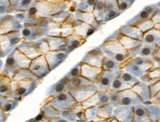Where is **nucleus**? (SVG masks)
Here are the masks:
<instances>
[{"mask_svg":"<svg viewBox=\"0 0 160 122\" xmlns=\"http://www.w3.org/2000/svg\"><path fill=\"white\" fill-rule=\"evenodd\" d=\"M12 80L13 98L18 101H22L24 98L31 95L42 81L29 68L19 69L13 76Z\"/></svg>","mask_w":160,"mask_h":122,"instance_id":"1","label":"nucleus"},{"mask_svg":"<svg viewBox=\"0 0 160 122\" xmlns=\"http://www.w3.org/2000/svg\"><path fill=\"white\" fill-rule=\"evenodd\" d=\"M66 5L58 0H37L30 8L28 13L33 17H50L65 9Z\"/></svg>","mask_w":160,"mask_h":122,"instance_id":"2","label":"nucleus"},{"mask_svg":"<svg viewBox=\"0 0 160 122\" xmlns=\"http://www.w3.org/2000/svg\"><path fill=\"white\" fill-rule=\"evenodd\" d=\"M32 60L17 47L7 56L2 72L13 79L15 73L22 68H29Z\"/></svg>","mask_w":160,"mask_h":122,"instance_id":"3","label":"nucleus"},{"mask_svg":"<svg viewBox=\"0 0 160 122\" xmlns=\"http://www.w3.org/2000/svg\"><path fill=\"white\" fill-rule=\"evenodd\" d=\"M17 47L31 60L50 51L48 43L44 37L32 41L22 40Z\"/></svg>","mask_w":160,"mask_h":122,"instance_id":"4","label":"nucleus"},{"mask_svg":"<svg viewBox=\"0 0 160 122\" xmlns=\"http://www.w3.org/2000/svg\"><path fill=\"white\" fill-rule=\"evenodd\" d=\"M22 41V38L20 30L0 35V58L7 56Z\"/></svg>","mask_w":160,"mask_h":122,"instance_id":"5","label":"nucleus"},{"mask_svg":"<svg viewBox=\"0 0 160 122\" xmlns=\"http://www.w3.org/2000/svg\"><path fill=\"white\" fill-rule=\"evenodd\" d=\"M76 104L77 101L72 96L68 90H65L62 93L55 95L50 101L49 105L53 106L58 111L62 113V112L69 110Z\"/></svg>","mask_w":160,"mask_h":122,"instance_id":"6","label":"nucleus"},{"mask_svg":"<svg viewBox=\"0 0 160 122\" xmlns=\"http://www.w3.org/2000/svg\"><path fill=\"white\" fill-rule=\"evenodd\" d=\"M29 69L39 79L42 80L46 76H48L51 72V69L46 60L45 54L39 56L35 59H32Z\"/></svg>","mask_w":160,"mask_h":122,"instance_id":"7","label":"nucleus"},{"mask_svg":"<svg viewBox=\"0 0 160 122\" xmlns=\"http://www.w3.org/2000/svg\"><path fill=\"white\" fill-rule=\"evenodd\" d=\"M69 93L71 94L72 96L78 103H82L90 96L93 95L98 90L97 87L92 85L79 86V87H70L68 89Z\"/></svg>","mask_w":160,"mask_h":122,"instance_id":"8","label":"nucleus"},{"mask_svg":"<svg viewBox=\"0 0 160 122\" xmlns=\"http://www.w3.org/2000/svg\"><path fill=\"white\" fill-rule=\"evenodd\" d=\"M22 27L23 24L17 20L14 15L9 13L0 15V35L19 31L22 28Z\"/></svg>","mask_w":160,"mask_h":122,"instance_id":"9","label":"nucleus"},{"mask_svg":"<svg viewBox=\"0 0 160 122\" xmlns=\"http://www.w3.org/2000/svg\"><path fill=\"white\" fill-rule=\"evenodd\" d=\"M20 31L22 40L27 41L39 39L45 36L43 30L38 24H23L22 28L20 30Z\"/></svg>","mask_w":160,"mask_h":122,"instance_id":"10","label":"nucleus"},{"mask_svg":"<svg viewBox=\"0 0 160 122\" xmlns=\"http://www.w3.org/2000/svg\"><path fill=\"white\" fill-rule=\"evenodd\" d=\"M70 53L67 51H49L45 54L51 71L57 68L68 57Z\"/></svg>","mask_w":160,"mask_h":122,"instance_id":"11","label":"nucleus"},{"mask_svg":"<svg viewBox=\"0 0 160 122\" xmlns=\"http://www.w3.org/2000/svg\"><path fill=\"white\" fill-rule=\"evenodd\" d=\"M104 53H105L102 49V47H97V48L88 52L81 62L89 64V65L95 66V67H102L103 58L105 57Z\"/></svg>","mask_w":160,"mask_h":122,"instance_id":"12","label":"nucleus"},{"mask_svg":"<svg viewBox=\"0 0 160 122\" xmlns=\"http://www.w3.org/2000/svg\"><path fill=\"white\" fill-rule=\"evenodd\" d=\"M12 81L11 77L5 73H0V95L6 98H13V91L12 88Z\"/></svg>","mask_w":160,"mask_h":122,"instance_id":"13","label":"nucleus"},{"mask_svg":"<svg viewBox=\"0 0 160 122\" xmlns=\"http://www.w3.org/2000/svg\"><path fill=\"white\" fill-rule=\"evenodd\" d=\"M73 31L76 34L81 36L84 38H87L94 33L96 29L88 24L80 21V20L76 19V21L73 22Z\"/></svg>","mask_w":160,"mask_h":122,"instance_id":"14","label":"nucleus"},{"mask_svg":"<svg viewBox=\"0 0 160 122\" xmlns=\"http://www.w3.org/2000/svg\"><path fill=\"white\" fill-rule=\"evenodd\" d=\"M48 43L50 51H66L67 40L66 37L56 36H45L44 37Z\"/></svg>","mask_w":160,"mask_h":122,"instance_id":"15","label":"nucleus"},{"mask_svg":"<svg viewBox=\"0 0 160 122\" xmlns=\"http://www.w3.org/2000/svg\"><path fill=\"white\" fill-rule=\"evenodd\" d=\"M102 71V67H95L89 64L81 62V76L93 82L98 77Z\"/></svg>","mask_w":160,"mask_h":122,"instance_id":"16","label":"nucleus"},{"mask_svg":"<svg viewBox=\"0 0 160 122\" xmlns=\"http://www.w3.org/2000/svg\"><path fill=\"white\" fill-rule=\"evenodd\" d=\"M70 85V79L67 76L63 77L62 79L59 80L58 82L51 86L46 91V95L51 96V95H55L57 94L65 91L68 89Z\"/></svg>","mask_w":160,"mask_h":122,"instance_id":"17","label":"nucleus"},{"mask_svg":"<svg viewBox=\"0 0 160 122\" xmlns=\"http://www.w3.org/2000/svg\"><path fill=\"white\" fill-rule=\"evenodd\" d=\"M120 14L117 0H105V13L104 22H108Z\"/></svg>","mask_w":160,"mask_h":122,"instance_id":"18","label":"nucleus"},{"mask_svg":"<svg viewBox=\"0 0 160 122\" xmlns=\"http://www.w3.org/2000/svg\"><path fill=\"white\" fill-rule=\"evenodd\" d=\"M75 16L76 19L88 24V25H91L92 27H94L96 30L99 28L100 23L96 19L93 12H83L77 10L75 13Z\"/></svg>","mask_w":160,"mask_h":122,"instance_id":"19","label":"nucleus"},{"mask_svg":"<svg viewBox=\"0 0 160 122\" xmlns=\"http://www.w3.org/2000/svg\"><path fill=\"white\" fill-rule=\"evenodd\" d=\"M113 75L111 71L102 70L95 81H93V83L97 82V85H95V86L97 87V89H99V88L104 89V88L109 87L110 85L112 83V81H113Z\"/></svg>","mask_w":160,"mask_h":122,"instance_id":"20","label":"nucleus"},{"mask_svg":"<svg viewBox=\"0 0 160 122\" xmlns=\"http://www.w3.org/2000/svg\"><path fill=\"white\" fill-rule=\"evenodd\" d=\"M13 12L26 11L31 8L37 0H9Z\"/></svg>","mask_w":160,"mask_h":122,"instance_id":"21","label":"nucleus"},{"mask_svg":"<svg viewBox=\"0 0 160 122\" xmlns=\"http://www.w3.org/2000/svg\"><path fill=\"white\" fill-rule=\"evenodd\" d=\"M67 40V50L66 51L71 53L72 51L79 47L85 41V38L77 34H71L66 37Z\"/></svg>","mask_w":160,"mask_h":122,"instance_id":"22","label":"nucleus"},{"mask_svg":"<svg viewBox=\"0 0 160 122\" xmlns=\"http://www.w3.org/2000/svg\"><path fill=\"white\" fill-rule=\"evenodd\" d=\"M93 13L99 23H103L105 13V0H97Z\"/></svg>","mask_w":160,"mask_h":122,"instance_id":"23","label":"nucleus"},{"mask_svg":"<svg viewBox=\"0 0 160 122\" xmlns=\"http://www.w3.org/2000/svg\"><path fill=\"white\" fill-rule=\"evenodd\" d=\"M97 0H80L77 10L83 12H93Z\"/></svg>","mask_w":160,"mask_h":122,"instance_id":"24","label":"nucleus"},{"mask_svg":"<svg viewBox=\"0 0 160 122\" xmlns=\"http://www.w3.org/2000/svg\"><path fill=\"white\" fill-rule=\"evenodd\" d=\"M93 84V81H90L86 78L83 77L82 76H79L73 79H70V87H79V86H84V85H88Z\"/></svg>","mask_w":160,"mask_h":122,"instance_id":"25","label":"nucleus"},{"mask_svg":"<svg viewBox=\"0 0 160 122\" xmlns=\"http://www.w3.org/2000/svg\"><path fill=\"white\" fill-rule=\"evenodd\" d=\"M18 105H19V101L17 100L14 99L13 98H8L1 110H2L5 113H11L18 107Z\"/></svg>","mask_w":160,"mask_h":122,"instance_id":"26","label":"nucleus"},{"mask_svg":"<svg viewBox=\"0 0 160 122\" xmlns=\"http://www.w3.org/2000/svg\"><path fill=\"white\" fill-rule=\"evenodd\" d=\"M42 112L45 113L48 118H59L60 112L51 105H46L42 108Z\"/></svg>","mask_w":160,"mask_h":122,"instance_id":"27","label":"nucleus"},{"mask_svg":"<svg viewBox=\"0 0 160 122\" xmlns=\"http://www.w3.org/2000/svg\"><path fill=\"white\" fill-rule=\"evenodd\" d=\"M154 11V9H153V6H148V7H146L143 11H142L140 13L138 14L137 17L135 18H133L132 19L131 22H137L139 20H142V19H146L149 17V16Z\"/></svg>","mask_w":160,"mask_h":122,"instance_id":"28","label":"nucleus"},{"mask_svg":"<svg viewBox=\"0 0 160 122\" xmlns=\"http://www.w3.org/2000/svg\"><path fill=\"white\" fill-rule=\"evenodd\" d=\"M69 15L70 13L68 11H62L59 12V13H55V14L52 15L51 17H50L49 18H51V19L53 20V22H55L61 24L65 21L66 19L69 17Z\"/></svg>","mask_w":160,"mask_h":122,"instance_id":"29","label":"nucleus"},{"mask_svg":"<svg viewBox=\"0 0 160 122\" xmlns=\"http://www.w3.org/2000/svg\"><path fill=\"white\" fill-rule=\"evenodd\" d=\"M13 12L9 0H0V15L7 14Z\"/></svg>","mask_w":160,"mask_h":122,"instance_id":"30","label":"nucleus"},{"mask_svg":"<svg viewBox=\"0 0 160 122\" xmlns=\"http://www.w3.org/2000/svg\"><path fill=\"white\" fill-rule=\"evenodd\" d=\"M117 67V63L113 59H110L108 57H104L102 63V70H107V71H113Z\"/></svg>","mask_w":160,"mask_h":122,"instance_id":"31","label":"nucleus"},{"mask_svg":"<svg viewBox=\"0 0 160 122\" xmlns=\"http://www.w3.org/2000/svg\"><path fill=\"white\" fill-rule=\"evenodd\" d=\"M80 75H81V63H79L77 65H75L73 68H71V71L65 76L69 79H71L77 76H79Z\"/></svg>","mask_w":160,"mask_h":122,"instance_id":"32","label":"nucleus"},{"mask_svg":"<svg viewBox=\"0 0 160 122\" xmlns=\"http://www.w3.org/2000/svg\"><path fill=\"white\" fill-rule=\"evenodd\" d=\"M98 113V107L97 106H93V107H88L85 109V115L87 119H94L97 117Z\"/></svg>","mask_w":160,"mask_h":122,"instance_id":"33","label":"nucleus"},{"mask_svg":"<svg viewBox=\"0 0 160 122\" xmlns=\"http://www.w3.org/2000/svg\"><path fill=\"white\" fill-rule=\"evenodd\" d=\"M119 9L121 11H125L133 4L134 0H117Z\"/></svg>","mask_w":160,"mask_h":122,"instance_id":"34","label":"nucleus"},{"mask_svg":"<svg viewBox=\"0 0 160 122\" xmlns=\"http://www.w3.org/2000/svg\"><path fill=\"white\" fill-rule=\"evenodd\" d=\"M99 107L102 105H107L110 101V96L107 93H103V92L99 90Z\"/></svg>","mask_w":160,"mask_h":122,"instance_id":"35","label":"nucleus"},{"mask_svg":"<svg viewBox=\"0 0 160 122\" xmlns=\"http://www.w3.org/2000/svg\"><path fill=\"white\" fill-rule=\"evenodd\" d=\"M112 88L113 90H120L122 87V82L121 80L119 79H114L112 81Z\"/></svg>","mask_w":160,"mask_h":122,"instance_id":"36","label":"nucleus"},{"mask_svg":"<svg viewBox=\"0 0 160 122\" xmlns=\"http://www.w3.org/2000/svg\"><path fill=\"white\" fill-rule=\"evenodd\" d=\"M133 99L131 96H127V95L123 96L122 95L121 97V102L123 105H130L131 104L133 103Z\"/></svg>","mask_w":160,"mask_h":122,"instance_id":"37","label":"nucleus"},{"mask_svg":"<svg viewBox=\"0 0 160 122\" xmlns=\"http://www.w3.org/2000/svg\"><path fill=\"white\" fill-rule=\"evenodd\" d=\"M9 115L10 113H5L2 110L0 109V121H5Z\"/></svg>","mask_w":160,"mask_h":122,"instance_id":"38","label":"nucleus"},{"mask_svg":"<svg viewBox=\"0 0 160 122\" xmlns=\"http://www.w3.org/2000/svg\"><path fill=\"white\" fill-rule=\"evenodd\" d=\"M47 116L45 115V113H42V112H41V113H39V115H37V116L35 117V119H32L31 121H46L44 119L46 118Z\"/></svg>","mask_w":160,"mask_h":122,"instance_id":"39","label":"nucleus"},{"mask_svg":"<svg viewBox=\"0 0 160 122\" xmlns=\"http://www.w3.org/2000/svg\"><path fill=\"white\" fill-rule=\"evenodd\" d=\"M155 40H156V37L154 35H153V33H148V34L145 37V41H147V42L152 43Z\"/></svg>","mask_w":160,"mask_h":122,"instance_id":"40","label":"nucleus"},{"mask_svg":"<svg viewBox=\"0 0 160 122\" xmlns=\"http://www.w3.org/2000/svg\"><path fill=\"white\" fill-rule=\"evenodd\" d=\"M122 79L124 80V81H125V82H131V81H133V80H134L133 77H132V76L130 75V74H128V73H125L122 76Z\"/></svg>","mask_w":160,"mask_h":122,"instance_id":"41","label":"nucleus"},{"mask_svg":"<svg viewBox=\"0 0 160 122\" xmlns=\"http://www.w3.org/2000/svg\"><path fill=\"white\" fill-rule=\"evenodd\" d=\"M136 114L138 117H143L145 115V111L142 108H137L136 110Z\"/></svg>","mask_w":160,"mask_h":122,"instance_id":"42","label":"nucleus"},{"mask_svg":"<svg viewBox=\"0 0 160 122\" xmlns=\"http://www.w3.org/2000/svg\"><path fill=\"white\" fill-rule=\"evenodd\" d=\"M151 49L148 47H144V48L142 50V55H144V56L149 55V54L151 53Z\"/></svg>","mask_w":160,"mask_h":122,"instance_id":"43","label":"nucleus"},{"mask_svg":"<svg viewBox=\"0 0 160 122\" xmlns=\"http://www.w3.org/2000/svg\"><path fill=\"white\" fill-rule=\"evenodd\" d=\"M8 99V98L1 96V95H0V109H1L2 107V106H3L4 103L5 102L6 99Z\"/></svg>","mask_w":160,"mask_h":122,"instance_id":"44","label":"nucleus"},{"mask_svg":"<svg viewBox=\"0 0 160 122\" xmlns=\"http://www.w3.org/2000/svg\"><path fill=\"white\" fill-rule=\"evenodd\" d=\"M131 71H132L133 72H138L139 71V68L137 65H133L131 67Z\"/></svg>","mask_w":160,"mask_h":122,"instance_id":"45","label":"nucleus"},{"mask_svg":"<svg viewBox=\"0 0 160 122\" xmlns=\"http://www.w3.org/2000/svg\"><path fill=\"white\" fill-rule=\"evenodd\" d=\"M3 67H4L3 61H2V60L1 58H0V73H1V72L2 71V70H3Z\"/></svg>","mask_w":160,"mask_h":122,"instance_id":"46","label":"nucleus"},{"mask_svg":"<svg viewBox=\"0 0 160 122\" xmlns=\"http://www.w3.org/2000/svg\"><path fill=\"white\" fill-rule=\"evenodd\" d=\"M142 62H143L142 59H139L137 60V65H141V64H142Z\"/></svg>","mask_w":160,"mask_h":122,"instance_id":"47","label":"nucleus"},{"mask_svg":"<svg viewBox=\"0 0 160 122\" xmlns=\"http://www.w3.org/2000/svg\"><path fill=\"white\" fill-rule=\"evenodd\" d=\"M158 5H159V7H160V2H159V4H158Z\"/></svg>","mask_w":160,"mask_h":122,"instance_id":"48","label":"nucleus"},{"mask_svg":"<svg viewBox=\"0 0 160 122\" xmlns=\"http://www.w3.org/2000/svg\"><path fill=\"white\" fill-rule=\"evenodd\" d=\"M0 56H1V51H0Z\"/></svg>","mask_w":160,"mask_h":122,"instance_id":"49","label":"nucleus"}]
</instances>
